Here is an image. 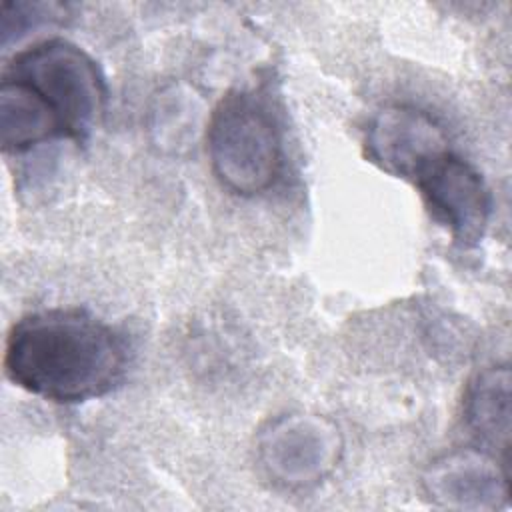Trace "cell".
Masks as SVG:
<instances>
[{
  "label": "cell",
  "mask_w": 512,
  "mask_h": 512,
  "mask_svg": "<svg viewBox=\"0 0 512 512\" xmlns=\"http://www.w3.org/2000/svg\"><path fill=\"white\" fill-rule=\"evenodd\" d=\"M206 152L226 190L240 196L266 192L284 162L280 126L268 102L248 90L222 96L208 120Z\"/></svg>",
  "instance_id": "2"
},
{
  "label": "cell",
  "mask_w": 512,
  "mask_h": 512,
  "mask_svg": "<svg viewBox=\"0 0 512 512\" xmlns=\"http://www.w3.org/2000/svg\"><path fill=\"white\" fill-rule=\"evenodd\" d=\"M508 464L484 448H456L428 464L424 494L440 508L490 512L508 502Z\"/></svg>",
  "instance_id": "7"
},
{
  "label": "cell",
  "mask_w": 512,
  "mask_h": 512,
  "mask_svg": "<svg viewBox=\"0 0 512 512\" xmlns=\"http://www.w3.org/2000/svg\"><path fill=\"white\" fill-rule=\"evenodd\" d=\"M4 74L30 84L60 116L68 140L86 142L106 108V82L96 60L64 38H48L14 54Z\"/></svg>",
  "instance_id": "3"
},
{
  "label": "cell",
  "mask_w": 512,
  "mask_h": 512,
  "mask_svg": "<svg viewBox=\"0 0 512 512\" xmlns=\"http://www.w3.org/2000/svg\"><path fill=\"white\" fill-rule=\"evenodd\" d=\"M450 150L444 128L412 104L382 106L364 134L366 158L380 170L410 180L434 158Z\"/></svg>",
  "instance_id": "6"
},
{
  "label": "cell",
  "mask_w": 512,
  "mask_h": 512,
  "mask_svg": "<svg viewBox=\"0 0 512 512\" xmlns=\"http://www.w3.org/2000/svg\"><path fill=\"white\" fill-rule=\"evenodd\" d=\"M510 368L498 364L480 370L470 378L462 398L466 428L480 442V448L508 462L510 448Z\"/></svg>",
  "instance_id": "9"
},
{
  "label": "cell",
  "mask_w": 512,
  "mask_h": 512,
  "mask_svg": "<svg viewBox=\"0 0 512 512\" xmlns=\"http://www.w3.org/2000/svg\"><path fill=\"white\" fill-rule=\"evenodd\" d=\"M66 6L58 2H4L2 4V46L20 40L40 26L60 24L66 18Z\"/></svg>",
  "instance_id": "10"
},
{
  "label": "cell",
  "mask_w": 512,
  "mask_h": 512,
  "mask_svg": "<svg viewBox=\"0 0 512 512\" xmlns=\"http://www.w3.org/2000/svg\"><path fill=\"white\" fill-rule=\"evenodd\" d=\"M412 184L432 216L460 246H476L488 228L492 198L480 172L452 148L426 164Z\"/></svg>",
  "instance_id": "5"
},
{
  "label": "cell",
  "mask_w": 512,
  "mask_h": 512,
  "mask_svg": "<svg viewBox=\"0 0 512 512\" xmlns=\"http://www.w3.org/2000/svg\"><path fill=\"white\" fill-rule=\"evenodd\" d=\"M344 440L338 426L318 414L290 412L268 420L256 436V458L266 476L290 490L312 488L334 472Z\"/></svg>",
  "instance_id": "4"
},
{
  "label": "cell",
  "mask_w": 512,
  "mask_h": 512,
  "mask_svg": "<svg viewBox=\"0 0 512 512\" xmlns=\"http://www.w3.org/2000/svg\"><path fill=\"white\" fill-rule=\"evenodd\" d=\"M126 340L80 308H50L18 318L4 348V372L18 388L58 404L112 392L126 374Z\"/></svg>",
  "instance_id": "1"
},
{
  "label": "cell",
  "mask_w": 512,
  "mask_h": 512,
  "mask_svg": "<svg viewBox=\"0 0 512 512\" xmlns=\"http://www.w3.org/2000/svg\"><path fill=\"white\" fill-rule=\"evenodd\" d=\"M68 138L60 116L24 80L2 74L0 142L4 152H26L38 144Z\"/></svg>",
  "instance_id": "8"
}]
</instances>
